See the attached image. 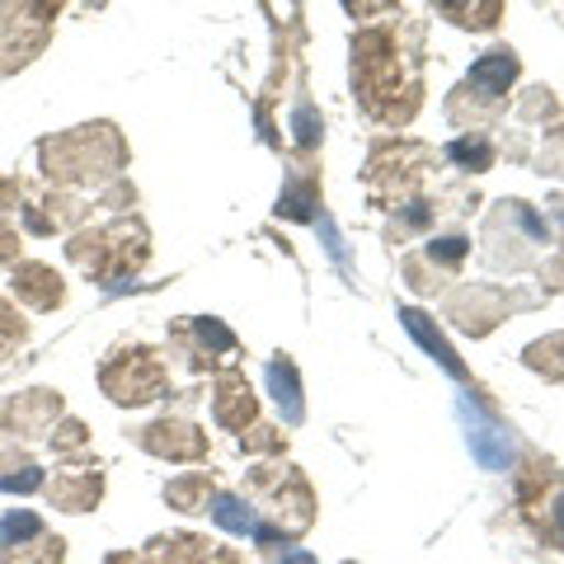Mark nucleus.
Instances as JSON below:
<instances>
[{
    "label": "nucleus",
    "mask_w": 564,
    "mask_h": 564,
    "mask_svg": "<svg viewBox=\"0 0 564 564\" xmlns=\"http://www.w3.org/2000/svg\"><path fill=\"white\" fill-rule=\"evenodd\" d=\"M47 470L29 447H0V494H43Z\"/></svg>",
    "instance_id": "obj_21"
},
{
    "label": "nucleus",
    "mask_w": 564,
    "mask_h": 564,
    "mask_svg": "<svg viewBox=\"0 0 564 564\" xmlns=\"http://www.w3.org/2000/svg\"><path fill=\"white\" fill-rule=\"evenodd\" d=\"M43 494L57 513H90V508H99V499H104V470H99V462L62 466V470L47 475Z\"/></svg>",
    "instance_id": "obj_16"
},
{
    "label": "nucleus",
    "mask_w": 564,
    "mask_h": 564,
    "mask_svg": "<svg viewBox=\"0 0 564 564\" xmlns=\"http://www.w3.org/2000/svg\"><path fill=\"white\" fill-rule=\"evenodd\" d=\"M522 76V57L513 47H489L480 62H475L462 85L447 95V122L462 132H489L494 122L508 113V95Z\"/></svg>",
    "instance_id": "obj_4"
},
{
    "label": "nucleus",
    "mask_w": 564,
    "mask_h": 564,
    "mask_svg": "<svg viewBox=\"0 0 564 564\" xmlns=\"http://www.w3.org/2000/svg\"><path fill=\"white\" fill-rule=\"evenodd\" d=\"M545 231H551V240H560V250H564V193H551L545 198Z\"/></svg>",
    "instance_id": "obj_43"
},
{
    "label": "nucleus",
    "mask_w": 564,
    "mask_h": 564,
    "mask_svg": "<svg viewBox=\"0 0 564 564\" xmlns=\"http://www.w3.org/2000/svg\"><path fill=\"white\" fill-rule=\"evenodd\" d=\"M0 564H66V541L57 532L33 536L29 545H14V551L0 555Z\"/></svg>",
    "instance_id": "obj_34"
},
{
    "label": "nucleus",
    "mask_w": 564,
    "mask_h": 564,
    "mask_svg": "<svg viewBox=\"0 0 564 564\" xmlns=\"http://www.w3.org/2000/svg\"><path fill=\"white\" fill-rule=\"evenodd\" d=\"M62 0H0V76L24 70L47 47Z\"/></svg>",
    "instance_id": "obj_10"
},
{
    "label": "nucleus",
    "mask_w": 564,
    "mask_h": 564,
    "mask_svg": "<svg viewBox=\"0 0 564 564\" xmlns=\"http://www.w3.org/2000/svg\"><path fill=\"white\" fill-rule=\"evenodd\" d=\"M141 452L161 456V462H207V433L193 419H155L128 433Z\"/></svg>",
    "instance_id": "obj_14"
},
{
    "label": "nucleus",
    "mask_w": 564,
    "mask_h": 564,
    "mask_svg": "<svg viewBox=\"0 0 564 564\" xmlns=\"http://www.w3.org/2000/svg\"><path fill=\"white\" fill-rule=\"evenodd\" d=\"M99 391L122 410H141L170 391V362L147 344H118L99 362Z\"/></svg>",
    "instance_id": "obj_8"
},
{
    "label": "nucleus",
    "mask_w": 564,
    "mask_h": 564,
    "mask_svg": "<svg viewBox=\"0 0 564 564\" xmlns=\"http://www.w3.org/2000/svg\"><path fill=\"white\" fill-rule=\"evenodd\" d=\"M429 6L466 33H494L503 20V0H429Z\"/></svg>",
    "instance_id": "obj_22"
},
{
    "label": "nucleus",
    "mask_w": 564,
    "mask_h": 564,
    "mask_svg": "<svg viewBox=\"0 0 564 564\" xmlns=\"http://www.w3.org/2000/svg\"><path fill=\"white\" fill-rule=\"evenodd\" d=\"M470 452L480 456V466L489 470H503L508 466V433L503 429H494V423H485L480 414H470Z\"/></svg>",
    "instance_id": "obj_29"
},
{
    "label": "nucleus",
    "mask_w": 564,
    "mask_h": 564,
    "mask_svg": "<svg viewBox=\"0 0 564 564\" xmlns=\"http://www.w3.org/2000/svg\"><path fill=\"white\" fill-rule=\"evenodd\" d=\"M259 564H315V555L302 551V545H263Z\"/></svg>",
    "instance_id": "obj_39"
},
{
    "label": "nucleus",
    "mask_w": 564,
    "mask_h": 564,
    "mask_svg": "<svg viewBox=\"0 0 564 564\" xmlns=\"http://www.w3.org/2000/svg\"><path fill=\"white\" fill-rule=\"evenodd\" d=\"M551 536L564 545V489H560L555 499H551Z\"/></svg>",
    "instance_id": "obj_45"
},
{
    "label": "nucleus",
    "mask_w": 564,
    "mask_h": 564,
    "mask_svg": "<svg viewBox=\"0 0 564 564\" xmlns=\"http://www.w3.org/2000/svg\"><path fill=\"white\" fill-rule=\"evenodd\" d=\"M47 447H52V456H57V462H85V447H90V429H85L80 419L62 414L57 429L47 433Z\"/></svg>",
    "instance_id": "obj_32"
},
{
    "label": "nucleus",
    "mask_w": 564,
    "mask_h": 564,
    "mask_svg": "<svg viewBox=\"0 0 564 564\" xmlns=\"http://www.w3.org/2000/svg\"><path fill=\"white\" fill-rule=\"evenodd\" d=\"M236 352H240L236 334L221 321H212V315H188V321L170 325V358L198 377L207 372L217 377L221 367H236Z\"/></svg>",
    "instance_id": "obj_11"
},
{
    "label": "nucleus",
    "mask_w": 564,
    "mask_h": 564,
    "mask_svg": "<svg viewBox=\"0 0 564 564\" xmlns=\"http://www.w3.org/2000/svg\"><path fill=\"white\" fill-rule=\"evenodd\" d=\"M443 161H452L456 170H466V174H485V170H494V161H499V147H494L489 132H462L443 151Z\"/></svg>",
    "instance_id": "obj_25"
},
{
    "label": "nucleus",
    "mask_w": 564,
    "mask_h": 564,
    "mask_svg": "<svg viewBox=\"0 0 564 564\" xmlns=\"http://www.w3.org/2000/svg\"><path fill=\"white\" fill-rule=\"evenodd\" d=\"M560 95L551 90V85H532V90H522L518 104H513V118L518 122H541V128H551V122H560Z\"/></svg>",
    "instance_id": "obj_31"
},
{
    "label": "nucleus",
    "mask_w": 564,
    "mask_h": 564,
    "mask_svg": "<svg viewBox=\"0 0 564 564\" xmlns=\"http://www.w3.org/2000/svg\"><path fill=\"white\" fill-rule=\"evenodd\" d=\"M47 522L33 513V508H10L6 518H0V555L14 551V545H29L33 536H43Z\"/></svg>",
    "instance_id": "obj_33"
},
{
    "label": "nucleus",
    "mask_w": 564,
    "mask_h": 564,
    "mask_svg": "<svg viewBox=\"0 0 564 564\" xmlns=\"http://www.w3.org/2000/svg\"><path fill=\"white\" fill-rule=\"evenodd\" d=\"M545 240H551V231H545L541 207H532L527 198H499L480 226V263L494 273L536 269Z\"/></svg>",
    "instance_id": "obj_6"
},
{
    "label": "nucleus",
    "mask_w": 564,
    "mask_h": 564,
    "mask_svg": "<svg viewBox=\"0 0 564 564\" xmlns=\"http://www.w3.org/2000/svg\"><path fill=\"white\" fill-rule=\"evenodd\" d=\"M95 207L128 212V207H137V188H132L128 180H118V184H109V188H99V193H95Z\"/></svg>",
    "instance_id": "obj_38"
},
{
    "label": "nucleus",
    "mask_w": 564,
    "mask_h": 564,
    "mask_svg": "<svg viewBox=\"0 0 564 564\" xmlns=\"http://www.w3.org/2000/svg\"><path fill=\"white\" fill-rule=\"evenodd\" d=\"M24 334H29V325H24V315L14 311L10 302H0V362L10 358L14 348L24 344Z\"/></svg>",
    "instance_id": "obj_37"
},
{
    "label": "nucleus",
    "mask_w": 564,
    "mask_h": 564,
    "mask_svg": "<svg viewBox=\"0 0 564 564\" xmlns=\"http://www.w3.org/2000/svg\"><path fill=\"white\" fill-rule=\"evenodd\" d=\"M66 259L95 282H128L147 269L151 236L137 217H113L104 226H85V231L70 236Z\"/></svg>",
    "instance_id": "obj_5"
},
{
    "label": "nucleus",
    "mask_w": 564,
    "mask_h": 564,
    "mask_svg": "<svg viewBox=\"0 0 564 564\" xmlns=\"http://www.w3.org/2000/svg\"><path fill=\"white\" fill-rule=\"evenodd\" d=\"M400 0H344V10L352 20H377V14H391Z\"/></svg>",
    "instance_id": "obj_44"
},
{
    "label": "nucleus",
    "mask_w": 564,
    "mask_h": 564,
    "mask_svg": "<svg viewBox=\"0 0 564 564\" xmlns=\"http://www.w3.org/2000/svg\"><path fill=\"white\" fill-rule=\"evenodd\" d=\"M212 475L207 470H184V475H174V480L165 485V503L174 508V513H207V503H212Z\"/></svg>",
    "instance_id": "obj_26"
},
{
    "label": "nucleus",
    "mask_w": 564,
    "mask_h": 564,
    "mask_svg": "<svg viewBox=\"0 0 564 564\" xmlns=\"http://www.w3.org/2000/svg\"><path fill=\"white\" fill-rule=\"evenodd\" d=\"M104 564H155L147 551H109L104 555Z\"/></svg>",
    "instance_id": "obj_46"
},
{
    "label": "nucleus",
    "mask_w": 564,
    "mask_h": 564,
    "mask_svg": "<svg viewBox=\"0 0 564 564\" xmlns=\"http://www.w3.org/2000/svg\"><path fill=\"white\" fill-rule=\"evenodd\" d=\"M90 207L95 203H80L76 193L52 188V193H43V198H33L24 207V226H29L33 236H57V231H70L76 221L90 217Z\"/></svg>",
    "instance_id": "obj_18"
},
{
    "label": "nucleus",
    "mask_w": 564,
    "mask_h": 564,
    "mask_svg": "<svg viewBox=\"0 0 564 564\" xmlns=\"http://www.w3.org/2000/svg\"><path fill=\"white\" fill-rule=\"evenodd\" d=\"M348 80L358 109L381 128H410L423 109V52L429 24L423 20H377L362 24L348 43Z\"/></svg>",
    "instance_id": "obj_1"
},
{
    "label": "nucleus",
    "mask_w": 564,
    "mask_h": 564,
    "mask_svg": "<svg viewBox=\"0 0 564 564\" xmlns=\"http://www.w3.org/2000/svg\"><path fill=\"white\" fill-rule=\"evenodd\" d=\"M10 288L14 296L29 306V311H57L66 302V282L62 273L52 269V263H39V259H20L14 263V273H10Z\"/></svg>",
    "instance_id": "obj_17"
},
{
    "label": "nucleus",
    "mask_w": 564,
    "mask_h": 564,
    "mask_svg": "<svg viewBox=\"0 0 564 564\" xmlns=\"http://www.w3.org/2000/svg\"><path fill=\"white\" fill-rule=\"evenodd\" d=\"M207 513H212V522H217L221 532H231V536H250L254 541V532H259V513H254V503L245 499L240 489H217L212 494V503H207Z\"/></svg>",
    "instance_id": "obj_23"
},
{
    "label": "nucleus",
    "mask_w": 564,
    "mask_h": 564,
    "mask_svg": "<svg viewBox=\"0 0 564 564\" xmlns=\"http://www.w3.org/2000/svg\"><path fill=\"white\" fill-rule=\"evenodd\" d=\"M240 452L245 456H282L288 452V433L273 429V423H250L240 433Z\"/></svg>",
    "instance_id": "obj_36"
},
{
    "label": "nucleus",
    "mask_w": 564,
    "mask_h": 564,
    "mask_svg": "<svg viewBox=\"0 0 564 564\" xmlns=\"http://www.w3.org/2000/svg\"><path fill=\"white\" fill-rule=\"evenodd\" d=\"M321 203V180L311 170H292L288 184L278 193V217H292V221H311V207Z\"/></svg>",
    "instance_id": "obj_27"
},
{
    "label": "nucleus",
    "mask_w": 564,
    "mask_h": 564,
    "mask_svg": "<svg viewBox=\"0 0 564 564\" xmlns=\"http://www.w3.org/2000/svg\"><path fill=\"white\" fill-rule=\"evenodd\" d=\"M39 165L57 188H109L128 170V141L113 122H80L70 132L47 137L39 147Z\"/></svg>",
    "instance_id": "obj_2"
},
{
    "label": "nucleus",
    "mask_w": 564,
    "mask_h": 564,
    "mask_svg": "<svg viewBox=\"0 0 564 564\" xmlns=\"http://www.w3.org/2000/svg\"><path fill=\"white\" fill-rule=\"evenodd\" d=\"M466 254H470V236H462V231L433 236L429 245H423V250H414V254L400 259V278L410 282L419 296H437V292L447 288V282H456Z\"/></svg>",
    "instance_id": "obj_13"
},
{
    "label": "nucleus",
    "mask_w": 564,
    "mask_h": 564,
    "mask_svg": "<svg viewBox=\"0 0 564 564\" xmlns=\"http://www.w3.org/2000/svg\"><path fill=\"white\" fill-rule=\"evenodd\" d=\"M292 128H296V141H302V147H306V151H311V147H315V141H321V132H325V128H321V118H315V113L306 109V104H302V109H296V118H292Z\"/></svg>",
    "instance_id": "obj_41"
},
{
    "label": "nucleus",
    "mask_w": 564,
    "mask_h": 564,
    "mask_svg": "<svg viewBox=\"0 0 564 564\" xmlns=\"http://www.w3.org/2000/svg\"><path fill=\"white\" fill-rule=\"evenodd\" d=\"M240 494L254 503V513H259L254 545H296V541L311 532V522H315V494H311L306 475L296 470V466L269 462V466L245 470Z\"/></svg>",
    "instance_id": "obj_3"
},
{
    "label": "nucleus",
    "mask_w": 564,
    "mask_h": 564,
    "mask_svg": "<svg viewBox=\"0 0 564 564\" xmlns=\"http://www.w3.org/2000/svg\"><path fill=\"white\" fill-rule=\"evenodd\" d=\"M20 231H14V226L0 217V269H14V263H20Z\"/></svg>",
    "instance_id": "obj_42"
},
{
    "label": "nucleus",
    "mask_w": 564,
    "mask_h": 564,
    "mask_svg": "<svg viewBox=\"0 0 564 564\" xmlns=\"http://www.w3.org/2000/svg\"><path fill=\"white\" fill-rule=\"evenodd\" d=\"M147 555H151V560H161V564H240V555L231 551V545H217V541L193 536V532L155 536Z\"/></svg>",
    "instance_id": "obj_19"
},
{
    "label": "nucleus",
    "mask_w": 564,
    "mask_h": 564,
    "mask_svg": "<svg viewBox=\"0 0 564 564\" xmlns=\"http://www.w3.org/2000/svg\"><path fill=\"white\" fill-rule=\"evenodd\" d=\"M541 302H545V296L518 288V282H508V288H503V282H462V288L447 292L443 311H447V321L462 334H470V339H485V334L499 329L513 311H536Z\"/></svg>",
    "instance_id": "obj_9"
},
{
    "label": "nucleus",
    "mask_w": 564,
    "mask_h": 564,
    "mask_svg": "<svg viewBox=\"0 0 564 564\" xmlns=\"http://www.w3.org/2000/svg\"><path fill=\"white\" fill-rule=\"evenodd\" d=\"M269 391H273V404L282 410V423L296 429V423H306V400H302V377H296V362L288 352H278L269 362Z\"/></svg>",
    "instance_id": "obj_20"
},
{
    "label": "nucleus",
    "mask_w": 564,
    "mask_h": 564,
    "mask_svg": "<svg viewBox=\"0 0 564 564\" xmlns=\"http://www.w3.org/2000/svg\"><path fill=\"white\" fill-rule=\"evenodd\" d=\"M62 414H66V400L52 386L6 395L0 400V447H24V443H39V437L47 443V433L57 429Z\"/></svg>",
    "instance_id": "obj_12"
},
{
    "label": "nucleus",
    "mask_w": 564,
    "mask_h": 564,
    "mask_svg": "<svg viewBox=\"0 0 564 564\" xmlns=\"http://www.w3.org/2000/svg\"><path fill=\"white\" fill-rule=\"evenodd\" d=\"M522 362L541 372L545 381H560L564 386V329L560 334H545V339H532L522 348Z\"/></svg>",
    "instance_id": "obj_30"
},
{
    "label": "nucleus",
    "mask_w": 564,
    "mask_h": 564,
    "mask_svg": "<svg viewBox=\"0 0 564 564\" xmlns=\"http://www.w3.org/2000/svg\"><path fill=\"white\" fill-rule=\"evenodd\" d=\"M536 273H541L545 296H551V292H564V250L551 254V259H541V263H536Z\"/></svg>",
    "instance_id": "obj_40"
},
{
    "label": "nucleus",
    "mask_w": 564,
    "mask_h": 564,
    "mask_svg": "<svg viewBox=\"0 0 564 564\" xmlns=\"http://www.w3.org/2000/svg\"><path fill=\"white\" fill-rule=\"evenodd\" d=\"M391 212H395V217H391V226H386V245H410L414 236L433 231V221H437V198L419 193V198L400 203V207H391Z\"/></svg>",
    "instance_id": "obj_24"
},
{
    "label": "nucleus",
    "mask_w": 564,
    "mask_h": 564,
    "mask_svg": "<svg viewBox=\"0 0 564 564\" xmlns=\"http://www.w3.org/2000/svg\"><path fill=\"white\" fill-rule=\"evenodd\" d=\"M443 161L433 147H423V141H410V137H381L372 141V151H367V165H362V188L367 198L377 207H400L423 193V180H429V170Z\"/></svg>",
    "instance_id": "obj_7"
},
{
    "label": "nucleus",
    "mask_w": 564,
    "mask_h": 564,
    "mask_svg": "<svg viewBox=\"0 0 564 564\" xmlns=\"http://www.w3.org/2000/svg\"><path fill=\"white\" fill-rule=\"evenodd\" d=\"M212 423L226 433H245L250 423H259V400H254V386L245 381L240 367H221L212 377Z\"/></svg>",
    "instance_id": "obj_15"
},
{
    "label": "nucleus",
    "mask_w": 564,
    "mask_h": 564,
    "mask_svg": "<svg viewBox=\"0 0 564 564\" xmlns=\"http://www.w3.org/2000/svg\"><path fill=\"white\" fill-rule=\"evenodd\" d=\"M400 321H404V329H410V334H414V339H419L423 348L433 352L437 362L447 367V372H452L456 381H466V367L456 362V352L443 344V334H437V329H429V315H423V311H414V306H404V311H400Z\"/></svg>",
    "instance_id": "obj_28"
},
{
    "label": "nucleus",
    "mask_w": 564,
    "mask_h": 564,
    "mask_svg": "<svg viewBox=\"0 0 564 564\" xmlns=\"http://www.w3.org/2000/svg\"><path fill=\"white\" fill-rule=\"evenodd\" d=\"M532 165H536L541 180H564V118L545 128V137H541V151L532 155Z\"/></svg>",
    "instance_id": "obj_35"
}]
</instances>
